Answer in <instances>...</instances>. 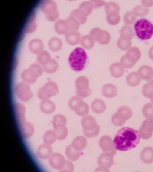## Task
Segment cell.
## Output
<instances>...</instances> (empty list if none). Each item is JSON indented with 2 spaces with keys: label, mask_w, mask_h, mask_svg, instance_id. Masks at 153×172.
I'll return each instance as SVG.
<instances>
[{
  "label": "cell",
  "mask_w": 153,
  "mask_h": 172,
  "mask_svg": "<svg viewBox=\"0 0 153 172\" xmlns=\"http://www.w3.org/2000/svg\"><path fill=\"white\" fill-rule=\"evenodd\" d=\"M140 137L138 132L133 128L124 127L120 130L113 142L116 150L126 151L135 148L139 142Z\"/></svg>",
  "instance_id": "6da1fadb"
},
{
  "label": "cell",
  "mask_w": 153,
  "mask_h": 172,
  "mask_svg": "<svg viewBox=\"0 0 153 172\" xmlns=\"http://www.w3.org/2000/svg\"><path fill=\"white\" fill-rule=\"evenodd\" d=\"M87 58V53L83 48L76 47L71 53L68 58L71 67L76 72L82 71L85 66Z\"/></svg>",
  "instance_id": "7a4b0ae2"
},
{
  "label": "cell",
  "mask_w": 153,
  "mask_h": 172,
  "mask_svg": "<svg viewBox=\"0 0 153 172\" xmlns=\"http://www.w3.org/2000/svg\"><path fill=\"white\" fill-rule=\"evenodd\" d=\"M134 28L136 35L140 40H148L153 35V24L146 18L137 20L134 23Z\"/></svg>",
  "instance_id": "3957f363"
},
{
  "label": "cell",
  "mask_w": 153,
  "mask_h": 172,
  "mask_svg": "<svg viewBox=\"0 0 153 172\" xmlns=\"http://www.w3.org/2000/svg\"><path fill=\"white\" fill-rule=\"evenodd\" d=\"M59 92L57 84L53 82H48L39 89L37 95L41 100H46L57 94Z\"/></svg>",
  "instance_id": "277c9868"
},
{
  "label": "cell",
  "mask_w": 153,
  "mask_h": 172,
  "mask_svg": "<svg viewBox=\"0 0 153 172\" xmlns=\"http://www.w3.org/2000/svg\"><path fill=\"white\" fill-rule=\"evenodd\" d=\"M76 95L80 98H84L89 96L92 92L89 87V80L86 76H81L78 77L75 82Z\"/></svg>",
  "instance_id": "5b68a950"
},
{
  "label": "cell",
  "mask_w": 153,
  "mask_h": 172,
  "mask_svg": "<svg viewBox=\"0 0 153 172\" xmlns=\"http://www.w3.org/2000/svg\"><path fill=\"white\" fill-rule=\"evenodd\" d=\"M99 144L104 153L113 157L116 154V149L110 136L106 135L102 136L100 139Z\"/></svg>",
  "instance_id": "8992f818"
},
{
  "label": "cell",
  "mask_w": 153,
  "mask_h": 172,
  "mask_svg": "<svg viewBox=\"0 0 153 172\" xmlns=\"http://www.w3.org/2000/svg\"><path fill=\"white\" fill-rule=\"evenodd\" d=\"M15 91L18 98L23 102L28 101L33 95L30 86L25 82L18 84L16 86Z\"/></svg>",
  "instance_id": "52a82bcc"
},
{
  "label": "cell",
  "mask_w": 153,
  "mask_h": 172,
  "mask_svg": "<svg viewBox=\"0 0 153 172\" xmlns=\"http://www.w3.org/2000/svg\"><path fill=\"white\" fill-rule=\"evenodd\" d=\"M138 132L142 139H147L150 138L153 133V119H147L144 120Z\"/></svg>",
  "instance_id": "ba28073f"
},
{
  "label": "cell",
  "mask_w": 153,
  "mask_h": 172,
  "mask_svg": "<svg viewBox=\"0 0 153 172\" xmlns=\"http://www.w3.org/2000/svg\"><path fill=\"white\" fill-rule=\"evenodd\" d=\"M137 73L141 79L153 85V68L151 67L146 65H142L138 69Z\"/></svg>",
  "instance_id": "9c48e42d"
},
{
  "label": "cell",
  "mask_w": 153,
  "mask_h": 172,
  "mask_svg": "<svg viewBox=\"0 0 153 172\" xmlns=\"http://www.w3.org/2000/svg\"><path fill=\"white\" fill-rule=\"evenodd\" d=\"M48 159L51 166L59 170L63 167L66 161L64 156L59 153L52 154Z\"/></svg>",
  "instance_id": "30bf717a"
},
{
  "label": "cell",
  "mask_w": 153,
  "mask_h": 172,
  "mask_svg": "<svg viewBox=\"0 0 153 172\" xmlns=\"http://www.w3.org/2000/svg\"><path fill=\"white\" fill-rule=\"evenodd\" d=\"M13 110L17 123L19 125L26 122L25 116V108L23 105L20 103H15Z\"/></svg>",
  "instance_id": "8fae6325"
},
{
  "label": "cell",
  "mask_w": 153,
  "mask_h": 172,
  "mask_svg": "<svg viewBox=\"0 0 153 172\" xmlns=\"http://www.w3.org/2000/svg\"><path fill=\"white\" fill-rule=\"evenodd\" d=\"M138 61L134 55L127 52L121 57L120 62L124 68L129 69L132 67Z\"/></svg>",
  "instance_id": "7c38bea8"
},
{
  "label": "cell",
  "mask_w": 153,
  "mask_h": 172,
  "mask_svg": "<svg viewBox=\"0 0 153 172\" xmlns=\"http://www.w3.org/2000/svg\"><path fill=\"white\" fill-rule=\"evenodd\" d=\"M23 81L27 84H32L35 82L38 77L36 73L29 68L24 70L21 74Z\"/></svg>",
  "instance_id": "4fadbf2b"
},
{
  "label": "cell",
  "mask_w": 153,
  "mask_h": 172,
  "mask_svg": "<svg viewBox=\"0 0 153 172\" xmlns=\"http://www.w3.org/2000/svg\"><path fill=\"white\" fill-rule=\"evenodd\" d=\"M19 126L20 133L22 137L27 138L33 135L35 129L32 124L25 122Z\"/></svg>",
  "instance_id": "5bb4252c"
},
{
  "label": "cell",
  "mask_w": 153,
  "mask_h": 172,
  "mask_svg": "<svg viewBox=\"0 0 153 172\" xmlns=\"http://www.w3.org/2000/svg\"><path fill=\"white\" fill-rule=\"evenodd\" d=\"M81 124L83 130L90 131L95 128L97 125L94 117L91 115H87L83 117Z\"/></svg>",
  "instance_id": "9a60e30c"
},
{
  "label": "cell",
  "mask_w": 153,
  "mask_h": 172,
  "mask_svg": "<svg viewBox=\"0 0 153 172\" xmlns=\"http://www.w3.org/2000/svg\"><path fill=\"white\" fill-rule=\"evenodd\" d=\"M53 150L50 145L45 143L41 145L37 151L38 156L42 159H49L52 154Z\"/></svg>",
  "instance_id": "2e32d148"
},
{
  "label": "cell",
  "mask_w": 153,
  "mask_h": 172,
  "mask_svg": "<svg viewBox=\"0 0 153 172\" xmlns=\"http://www.w3.org/2000/svg\"><path fill=\"white\" fill-rule=\"evenodd\" d=\"M81 37L80 33L77 30H69L65 35L66 41L72 45H76L79 44Z\"/></svg>",
  "instance_id": "e0dca14e"
},
{
  "label": "cell",
  "mask_w": 153,
  "mask_h": 172,
  "mask_svg": "<svg viewBox=\"0 0 153 172\" xmlns=\"http://www.w3.org/2000/svg\"><path fill=\"white\" fill-rule=\"evenodd\" d=\"M102 93L103 95L106 97L113 98L117 95V88L112 84H106L103 85Z\"/></svg>",
  "instance_id": "ac0fdd59"
},
{
  "label": "cell",
  "mask_w": 153,
  "mask_h": 172,
  "mask_svg": "<svg viewBox=\"0 0 153 172\" xmlns=\"http://www.w3.org/2000/svg\"><path fill=\"white\" fill-rule=\"evenodd\" d=\"M109 70L112 76L116 78H119L123 75L124 68L120 62H115L110 66Z\"/></svg>",
  "instance_id": "d6986e66"
},
{
  "label": "cell",
  "mask_w": 153,
  "mask_h": 172,
  "mask_svg": "<svg viewBox=\"0 0 153 172\" xmlns=\"http://www.w3.org/2000/svg\"><path fill=\"white\" fill-rule=\"evenodd\" d=\"M39 107L43 113L49 114L55 111L56 105L53 102L48 99L43 100L40 103Z\"/></svg>",
  "instance_id": "ffe728a7"
},
{
  "label": "cell",
  "mask_w": 153,
  "mask_h": 172,
  "mask_svg": "<svg viewBox=\"0 0 153 172\" xmlns=\"http://www.w3.org/2000/svg\"><path fill=\"white\" fill-rule=\"evenodd\" d=\"M85 102L79 97L75 96L72 97L68 103L69 108L75 112L80 110L83 106Z\"/></svg>",
  "instance_id": "44dd1931"
},
{
  "label": "cell",
  "mask_w": 153,
  "mask_h": 172,
  "mask_svg": "<svg viewBox=\"0 0 153 172\" xmlns=\"http://www.w3.org/2000/svg\"><path fill=\"white\" fill-rule=\"evenodd\" d=\"M134 36L132 27L130 25H125L120 31V37L126 41H131Z\"/></svg>",
  "instance_id": "7402d4cb"
},
{
  "label": "cell",
  "mask_w": 153,
  "mask_h": 172,
  "mask_svg": "<svg viewBox=\"0 0 153 172\" xmlns=\"http://www.w3.org/2000/svg\"><path fill=\"white\" fill-rule=\"evenodd\" d=\"M98 163L100 166L110 168L113 164V157L104 152L99 156Z\"/></svg>",
  "instance_id": "603a6c76"
},
{
  "label": "cell",
  "mask_w": 153,
  "mask_h": 172,
  "mask_svg": "<svg viewBox=\"0 0 153 172\" xmlns=\"http://www.w3.org/2000/svg\"><path fill=\"white\" fill-rule=\"evenodd\" d=\"M91 107L94 112L99 114L104 112L106 109V106L102 100L97 98L92 102Z\"/></svg>",
  "instance_id": "cb8c5ba5"
},
{
  "label": "cell",
  "mask_w": 153,
  "mask_h": 172,
  "mask_svg": "<svg viewBox=\"0 0 153 172\" xmlns=\"http://www.w3.org/2000/svg\"><path fill=\"white\" fill-rule=\"evenodd\" d=\"M140 157L144 163H150L153 162V148L148 147L144 148L141 151Z\"/></svg>",
  "instance_id": "d4e9b609"
},
{
  "label": "cell",
  "mask_w": 153,
  "mask_h": 172,
  "mask_svg": "<svg viewBox=\"0 0 153 172\" xmlns=\"http://www.w3.org/2000/svg\"><path fill=\"white\" fill-rule=\"evenodd\" d=\"M87 139L82 136L76 137L73 140L71 145L75 150L80 151L84 149L87 146Z\"/></svg>",
  "instance_id": "484cf974"
},
{
  "label": "cell",
  "mask_w": 153,
  "mask_h": 172,
  "mask_svg": "<svg viewBox=\"0 0 153 172\" xmlns=\"http://www.w3.org/2000/svg\"><path fill=\"white\" fill-rule=\"evenodd\" d=\"M141 79L140 78L137 72H132L129 73L126 76V81L130 86L136 87L140 82Z\"/></svg>",
  "instance_id": "4316f807"
},
{
  "label": "cell",
  "mask_w": 153,
  "mask_h": 172,
  "mask_svg": "<svg viewBox=\"0 0 153 172\" xmlns=\"http://www.w3.org/2000/svg\"><path fill=\"white\" fill-rule=\"evenodd\" d=\"M95 41L89 35H86L81 36L80 43L82 46L86 49H90L94 47Z\"/></svg>",
  "instance_id": "83f0119b"
},
{
  "label": "cell",
  "mask_w": 153,
  "mask_h": 172,
  "mask_svg": "<svg viewBox=\"0 0 153 172\" xmlns=\"http://www.w3.org/2000/svg\"><path fill=\"white\" fill-rule=\"evenodd\" d=\"M70 16L74 17L79 22L81 25L85 23L88 16L82 10L79 8L73 10L71 13Z\"/></svg>",
  "instance_id": "f1b7e54d"
},
{
  "label": "cell",
  "mask_w": 153,
  "mask_h": 172,
  "mask_svg": "<svg viewBox=\"0 0 153 172\" xmlns=\"http://www.w3.org/2000/svg\"><path fill=\"white\" fill-rule=\"evenodd\" d=\"M65 154L67 157L72 161L78 159L80 156L79 151L75 150L71 144L68 146L65 150Z\"/></svg>",
  "instance_id": "f546056e"
},
{
  "label": "cell",
  "mask_w": 153,
  "mask_h": 172,
  "mask_svg": "<svg viewBox=\"0 0 153 172\" xmlns=\"http://www.w3.org/2000/svg\"><path fill=\"white\" fill-rule=\"evenodd\" d=\"M127 120V119L124 114L117 111L111 118L112 123L116 126H120L123 125Z\"/></svg>",
  "instance_id": "4dcf8cb0"
},
{
  "label": "cell",
  "mask_w": 153,
  "mask_h": 172,
  "mask_svg": "<svg viewBox=\"0 0 153 172\" xmlns=\"http://www.w3.org/2000/svg\"><path fill=\"white\" fill-rule=\"evenodd\" d=\"M105 11L106 15L119 14L120 7L116 2L113 1L107 3L105 6Z\"/></svg>",
  "instance_id": "1f68e13d"
},
{
  "label": "cell",
  "mask_w": 153,
  "mask_h": 172,
  "mask_svg": "<svg viewBox=\"0 0 153 172\" xmlns=\"http://www.w3.org/2000/svg\"><path fill=\"white\" fill-rule=\"evenodd\" d=\"M56 139L58 140H62L65 139L68 134V130L65 125L58 126L54 128Z\"/></svg>",
  "instance_id": "d6a6232c"
},
{
  "label": "cell",
  "mask_w": 153,
  "mask_h": 172,
  "mask_svg": "<svg viewBox=\"0 0 153 172\" xmlns=\"http://www.w3.org/2000/svg\"><path fill=\"white\" fill-rule=\"evenodd\" d=\"M56 139L54 130H48L44 133L43 136V141L44 143L51 145L55 142Z\"/></svg>",
  "instance_id": "836d02e7"
},
{
  "label": "cell",
  "mask_w": 153,
  "mask_h": 172,
  "mask_svg": "<svg viewBox=\"0 0 153 172\" xmlns=\"http://www.w3.org/2000/svg\"><path fill=\"white\" fill-rule=\"evenodd\" d=\"M58 65L57 62L51 59L46 64L44 65L43 69L45 71L49 73L55 72L57 70Z\"/></svg>",
  "instance_id": "e575fe53"
},
{
  "label": "cell",
  "mask_w": 153,
  "mask_h": 172,
  "mask_svg": "<svg viewBox=\"0 0 153 172\" xmlns=\"http://www.w3.org/2000/svg\"><path fill=\"white\" fill-rule=\"evenodd\" d=\"M69 28V30H77L81 25L79 21L75 17L70 16L66 20Z\"/></svg>",
  "instance_id": "d590c367"
},
{
  "label": "cell",
  "mask_w": 153,
  "mask_h": 172,
  "mask_svg": "<svg viewBox=\"0 0 153 172\" xmlns=\"http://www.w3.org/2000/svg\"><path fill=\"white\" fill-rule=\"evenodd\" d=\"M104 30L98 27L92 29L90 32L89 35L95 41H100L104 35Z\"/></svg>",
  "instance_id": "8d00e7d4"
},
{
  "label": "cell",
  "mask_w": 153,
  "mask_h": 172,
  "mask_svg": "<svg viewBox=\"0 0 153 172\" xmlns=\"http://www.w3.org/2000/svg\"><path fill=\"white\" fill-rule=\"evenodd\" d=\"M143 116L147 119H153V105L150 102L145 104L142 108Z\"/></svg>",
  "instance_id": "74e56055"
},
{
  "label": "cell",
  "mask_w": 153,
  "mask_h": 172,
  "mask_svg": "<svg viewBox=\"0 0 153 172\" xmlns=\"http://www.w3.org/2000/svg\"><path fill=\"white\" fill-rule=\"evenodd\" d=\"M66 123L65 117L62 114H56L53 118V123L54 128L61 125H65Z\"/></svg>",
  "instance_id": "f35d334b"
},
{
  "label": "cell",
  "mask_w": 153,
  "mask_h": 172,
  "mask_svg": "<svg viewBox=\"0 0 153 172\" xmlns=\"http://www.w3.org/2000/svg\"><path fill=\"white\" fill-rule=\"evenodd\" d=\"M132 11L136 16H142L147 15L149 12L148 8L143 5H138L134 7Z\"/></svg>",
  "instance_id": "ab89813d"
},
{
  "label": "cell",
  "mask_w": 153,
  "mask_h": 172,
  "mask_svg": "<svg viewBox=\"0 0 153 172\" xmlns=\"http://www.w3.org/2000/svg\"><path fill=\"white\" fill-rule=\"evenodd\" d=\"M79 8L83 10L88 16L91 13L94 8L90 1L82 2L80 4Z\"/></svg>",
  "instance_id": "60d3db41"
},
{
  "label": "cell",
  "mask_w": 153,
  "mask_h": 172,
  "mask_svg": "<svg viewBox=\"0 0 153 172\" xmlns=\"http://www.w3.org/2000/svg\"><path fill=\"white\" fill-rule=\"evenodd\" d=\"M137 18L132 11L126 12L123 16V21L126 25H130L132 24Z\"/></svg>",
  "instance_id": "b9f144b4"
},
{
  "label": "cell",
  "mask_w": 153,
  "mask_h": 172,
  "mask_svg": "<svg viewBox=\"0 0 153 172\" xmlns=\"http://www.w3.org/2000/svg\"><path fill=\"white\" fill-rule=\"evenodd\" d=\"M142 92L143 95L148 98H150L153 94V85L146 83L143 86Z\"/></svg>",
  "instance_id": "7bdbcfd3"
},
{
  "label": "cell",
  "mask_w": 153,
  "mask_h": 172,
  "mask_svg": "<svg viewBox=\"0 0 153 172\" xmlns=\"http://www.w3.org/2000/svg\"><path fill=\"white\" fill-rule=\"evenodd\" d=\"M132 45L131 41H126L120 37L117 41V45L120 49L123 50H128Z\"/></svg>",
  "instance_id": "ee69618b"
},
{
  "label": "cell",
  "mask_w": 153,
  "mask_h": 172,
  "mask_svg": "<svg viewBox=\"0 0 153 172\" xmlns=\"http://www.w3.org/2000/svg\"><path fill=\"white\" fill-rule=\"evenodd\" d=\"M119 14H113L106 15V19L111 25H114L117 24L120 20Z\"/></svg>",
  "instance_id": "f6af8a7d"
},
{
  "label": "cell",
  "mask_w": 153,
  "mask_h": 172,
  "mask_svg": "<svg viewBox=\"0 0 153 172\" xmlns=\"http://www.w3.org/2000/svg\"><path fill=\"white\" fill-rule=\"evenodd\" d=\"M58 30L61 34H66L69 31L68 24L66 20H60L58 23Z\"/></svg>",
  "instance_id": "bcb514c9"
},
{
  "label": "cell",
  "mask_w": 153,
  "mask_h": 172,
  "mask_svg": "<svg viewBox=\"0 0 153 172\" xmlns=\"http://www.w3.org/2000/svg\"><path fill=\"white\" fill-rule=\"evenodd\" d=\"M117 111L120 112L124 114L127 120L131 118L133 114L131 109L126 105L120 107L118 109Z\"/></svg>",
  "instance_id": "7dc6e473"
},
{
  "label": "cell",
  "mask_w": 153,
  "mask_h": 172,
  "mask_svg": "<svg viewBox=\"0 0 153 172\" xmlns=\"http://www.w3.org/2000/svg\"><path fill=\"white\" fill-rule=\"evenodd\" d=\"M51 60L49 54L47 52H43L40 54L37 58L38 61L43 65L47 64Z\"/></svg>",
  "instance_id": "c3c4849f"
},
{
  "label": "cell",
  "mask_w": 153,
  "mask_h": 172,
  "mask_svg": "<svg viewBox=\"0 0 153 172\" xmlns=\"http://www.w3.org/2000/svg\"><path fill=\"white\" fill-rule=\"evenodd\" d=\"M100 131V128L98 125L94 129L90 131L83 130L84 135L88 138H93L97 136Z\"/></svg>",
  "instance_id": "681fc988"
},
{
  "label": "cell",
  "mask_w": 153,
  "mask_h": 172,
  "mask_svg": "<svg viewBox=\"0 0 153 172\" xmlns=\"http://www.w3.org/2000/svg\"><path fill=\"white\" fill-rule=\"evenodd\" d=\"M74 169L73 164L70 161L66 160L63 167L59 170L61 172H72Z\"/></svg>",
  "instance_id": "f907efd6"
},
{
  "label": "cell",
  "mask_w": 153,
  "mask_h": 172,
  "mask_svg": "<svg viewBox=\"0 0 153 172\" xmlns=\"http://www.w3.org/2000/svg\"><path fill=\"white\" fill-rule=\"evenodd\" d=\"M127 53H131L137 58L139 61L141 56V53L139 49L135 46L131 47L128 50Z\"/></svg>",
  "instance_id": "816d5d0a"
},
{
  "label": "cell",
  "mask_w": 153,
  "mask_h": 172,
  "mask_svg": "<svg viewBox=\"0 0 153 172\" xmlns=\"http://www.w3.org/2000/svg\"><path fill=\"white\" fill-rule=\"evenodd\" d=\"M89 112V105L87 103L85 102L83 106L80 110L75 112L78 115L84 116L87 115Z\"/></svg>",
  "instance_id": "f5cc1de1"
},
{
  "label": "cell",
  "mask_w": 153,
  "mask_h": 172,
  "mask_svg": "<svg viewBox=\"0 0 153 172\" xmlns=\"http://www.w3.org/2000/svg\"><path fill=\"white\" fill-rule=\"evenodd\" d=\"M104 35L102 39L98 42L102 45H106L108 44L111 39V36L108 31L104 30Z\"/></svg>",
  "instance_id": "db71d44e"
},
{
  "label": "cell",
  "mask_w": 153,
  "mask_h": 172,
  "mask_svg": "<svg viewBox=\"0 0 153 172\" xmlns=\"http://www.w3.org/2000/svg\"><path fill=\"white\" fill-rule=\"evenodd\" d=\"M93 4L94 8H97L106 5L107 2L101 0H90Z\"/></svg>",
  "instance_id": "11a10c76"
},
{
  "label": "cell",
  "mask_w": 153,
  "mask_h": 172,
  "mask_svg": "<svg viewBox=\"0 0 153 172\" xmlns=\"http://www.w3.org/2000/svg\"><path fill=\"white\" fill-rule=\"evenodd\" d=\"M30 68L33 70L37 74L38 76H40L43 72V70L41 67L36 64L31 65Z\"/></svg>",
  "instance_id": "9f6ffc18"
},
{
  "label": "cell",
  "mask_w": 153,
  "mask_h": 172,
  "mask_svg": "<svg viewBox=\"0 0 153 172\" xmlns=\"http://www.w3.org/2000/svg\"><path fill=\"white\" fill-rule=\"evenodd\" d=\"M141 2L143 6L146 8L153 5V0H143Z\"/></svg>",
  "instance_id": "6f0895ef"
},
{
  "label": "cell",
  "mask_w": 153,
  "mask_h": 172,
  "mask_svg": "<svg viewBox=\"0 0 153 172\" xmlns=\"http://www.w3.org/2000/svg\"><path fill=\"white\" fill-rule=\"evenodd\" d=\"M108 168L102 166H100L97 168L95 172H109Z\"/></svg>",
  "instance_id": "680465c9"
},
{
  "label": "cell",
  "mask_w": 153,
  "mask_h": 172,
  "mask_svg": "<svg viewBox=\"0 0 153 172\" xmlns=\"http://www.w3.org/2000/svg\"><path fill=\"white\" fill-rule=\"evenodd\" d=\"M149 55L150 58L153 60V46L152 47L149 49Z\"/></svg>",
  "instance_id": "91938a15"
},
{
  "label": "cell",
  "mask_w": 153,
  "mask_h": 172,
  "mask_svg": "<svg viewBox=\"0 0 153 172\" xmlns=\"http://www.w3.org/2000/svg\"><path fill=\"white\" fill-rule=\"evenodd\" d=\"M149 99L151 101V103L153 105V94L150 97Z\"/></svg>",
  "instance_id": "94428289"
}]
</instances>
